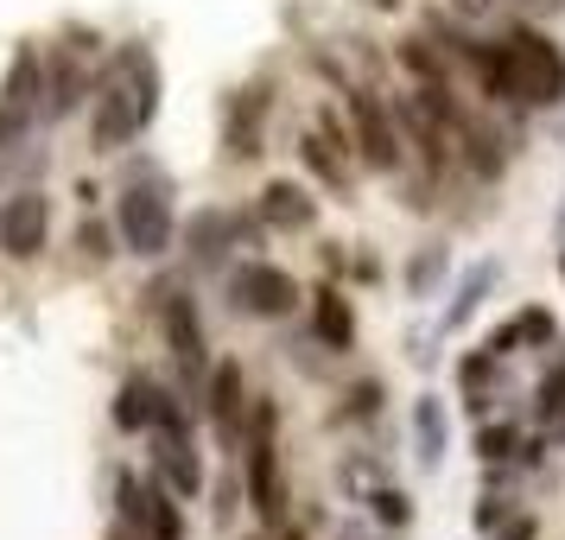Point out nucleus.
I'll list each match as a JSON object with an SVG mask.
<instances>
[{
	"label": "nucleus",
	"mask_w": 565,
	"mask_h": 540,
	"mask_svg": "<svg viewBox=\"0 0 565 540\" xmlns=\"http://www.w3.org/2000/svg\"><path fill=\"white\" fill-rule=\"evenodd\" d=\"M559 274H565V255H559Z\"/></svg>",
	"instance_id": "obj_39"
},
{
	"label": "nucleus",
	"mask_w": 565,
	"mask_h": 540,
	"mask_svg": "<svg viewBox=\"0 0 565 540\" xmlns=\"http://www.w3.org/2000/svg\"><path fill=\"white\" fill-rule=\"evenodd\" d=\"M274 401H255L248 420V502L260 521H280L286 515V484H280V445H274Z\"/></svg>",
	"instance_id": "obj_4"
},
{
	"label": "nucleus",
	"mask_w": 565,
	"mask_h": 540,
	"mask_svg": "<svg viewBox=\"0 0 565 540\" xmlns=\"http://www.w3.org/2000/svg\"><path fill=\"white\" fill-rule=\"evenodd\" d=\"M407 426H413V458L426 464V470H438L445 452H451V420H445V401H438V394H413Z\"/></svg>",
	"instance_id": "obj_12"
},
{
	"label": "nucleus",
	"mask_w": 565,
	"mask_h": 540,
	"mask_svg": "<svg viewBox=\"0 0 565 540\" xmlns=\"http://www.w3.org/2000/svg\"><path fill=\"white\" fill-rule=\"evenodd\" d=\"M311 337L324 350H356V306L337 293V286H318L311 293Z\"/></svg>",
	"instance_id": "obj_14"
},
{
	"label": "nucleus",
	"mask_w": 565,
	"mask_h": 540,
	"mask_svg": "<svg viewBox=\"0 0 565 540\" xmlns=\"http://www.w3.org/2000/svg\"><path fill=\"white\" fill-rule=\"evenodd\" d=\"M115 502H121V521H134L147 540H184V515H179V502L166 496V477H115Z\"/></svg>",
	"instance_id": "obj_5"
},
{
	"label": "nucleus",
	"mask_w": 565,
	"mask_h": 540,
	"mask_svg": "<svg viewBox=\"0 0 565 540\" xmlns=\"http://www.w3.org/2000/svg\"><path fill=\"white\" fill-rule=\"evenodd\" d=\"M115 230H121V242H128L134 255H166L172 248V235H179V216H172V198H166V184L159 179H134L128 191H121V210H115Z\"/></svg>",
	"instance_id": "obj_3"
},
{
	"label": "nucleus",
	"mask_w": 565,
	"mask_h": 540,
	"mask_svg": "<svg viewBox=\"0 0 565 540\" xmlns=\"http://www.w3.org/2000/svg\"><path fill=\"white\" fill-rule=\"evenodd\" d=\"M470 64L489 83V96H502V103L509 96L521 108L565 103V52L534 27H509V39H495V45H470Z\"/></svg>",
	"instance_id": "obj_1"
},
{
	"label": "nucleus",
	"mask_w": 565,
	"mask_h": 540,
	"mask_svg": "<svg viewBox=\"0 0 565 540\" xmlns=\"http://www.w3.org/2000/svg\"><path fill=\"white\" fill-rule=\"evenodd\" d=\"M401 64H407L419 83H445V57L433 52V39H407V45H401Z\"/></svg>",
	"instance_id": "obj_23"
},
{
	"label": "nucleus",
	"mask_w": 565,
	"mask_h": 540,
	"mask_svg": "<svg viewBox=\"0 0 565 540\" xmlns=\"http://www.w3.org/2000/svg\"><path fill=\"white\" fill-rule=\"evenodd\" d=\"M159 325H166V343H172V357H179V369L198 382L204 375V325H198V306L184 299V293H166V311H159Z\"/></svg>",
	"instance_id": "obj_10"
},
{
	"label": "nucleus",
	"mask_w": 565,
	"mask_h": 540,
	"mask_svg": "<svg viewBox=\"0 0 565 540\" xmlns=\"http://www.w3.org/2000/svg\"><path fill=\"white\" fill-rule=\"evenodd\" d=\"M521 452V433L514 426H477V458L483 464H502V458H514Z\"/></svg>",
	"instance_id": "obj_25"
},
{
	"label": "nucleus",
	"mask_w": 565,
	"mask_h": 540,
	"mask_svg": "<svg viewBox=\"0 0 565 540\" xmlns=\"http://www.w3.org/2000/svg\"><path fill=\"white\" fill-rule=\"evenodd\" d=\"M514 325H521V343H553V337H559V325H553V311H521V318H514Z\"/></svg>",
	"instance_id": "obj_29"
},
{
	"label": "nucleus",
	"mask_w": 565,
	"mask_h": 540,
	"mask_svg": "<svg viewBox=\"0 0 565 540\" xmlns=\"http://www.w3.org/2000/svg\"><path fill=\"white\" fill-rule=\"evenodd\" d=\"M559 140H565V128H559Z\"/></svg>",
	"instance_id": "obj_40"
},
{
	"label": "nucleus",
	"mask_w": 565,
	"mask_h": 540,
	"mask_svg": "<svg viewBox=\"0 0 565 540\" xmlns=\"http://www.w3.org/2000/svg\"><path fill=\"white\" fill-rule=\"evenodd\" d=\"M559 407H565V357L540 375V388H534V413L540 420H559Z\"/></svg>",
	"instance_id": "obj_26"
},
{
	"label": "nucleus",
	"mask_w": 565,
	"mask_h": 540,
	"mask_svg": "<svg viewBox=\"0 0 565 540\" xmlns=\"http://www.w3.org/2000/svg\"><path fill=\"white\" fill-rule=\"evenodd\" d=\"M299 153H306V166L318 172V179L331 184V191H350V172H343V159H337V140L324 128L318 134H299Z\"/></svg>",
	"instance_id": "obj_20"
},
{
	"label": "nucleus",
	"mask_w": 565,
	"mask_h": 540,
	"mask_svg": "<svg viewBox=\"0 0 565 540\" xmlns=\"http://www.w3.org/2000/svg\"><path fill=\"white\" fill-rule=\"evenodd\" d=\"M311 216H318V204H311L306 184L274 179L260 191V223H274V230H311Z\"/></svg>",
	"instance_id": "obj_15"
},
{
	"label": "nucleus",
	"mask_w": 565,
	"mask_h": 540,
	"mask_svg": "<svg viewBox=\"0 0 565 540\" xmlns=\"http://www.w3.org/2000/svg\"><path fill=\"white\" fill-rule=\"evenodd\" d=\"M260 121H267V89H242L230 108V153L235 159L260 153Z\"/></svg>",
	"instance_id": "obj_17"
},
{
	"label": "nucleus",
	"mask_w": 565,
	"mask_h": 540,
	"mask_svg": "<svg viewBox=\"0 0 565 540\" xmlns=\"http://www.w3.org/2000/svg\"><path fill=\"white\" fill-rule=\"evenodd\" d=\"M26 128H32V108L0 103V153H7V147H20V140H26Z\"/></svg>",
	"instance_id": "obj_28"
},
{
	"label": "nucleus",
	"mask_w": 565,
	"mask_h": 540,
	"mask_svg": "<svg viewBox=\"0 0 565 540\" xmlns=\"http://www.w3.org/2000/svg\"><path fill=\"white\" fill-rule=\"evenodd\" d=\"M45 235H52V204H45L39 191H20L13 204L0 210V248L13 261H32L45 248Z\"/></svg>",
	"instance_id": "obj_8"
},
{
	"label": "nucleus",
	"mask_w": 565,
	"mask_h": 540,
	"mask_svg": "<svg viewBox=\"0 0 565 540\" xmlns=\"http://www.w3.org/2000/svg\"><path fill=\"white\" fill-rule=\"evenodd\" d=\"M83 96V77H77V64H57L52 71V103H45V115H71Z\"/></svg>",
	"instance_id": "obj_27"
},
{
	"label": "nucleus",
	"mask_w": 565,
	"mask_h": 540,
	"mask_svg": "<svg viewBox=\"0 0 565 540\" xmlns=\"http://www.w3.org/2000/svg\"><path fill=\"white\" fill-rule=\"evenodd\" d=\"M210 426H216V438L223 445H242V420H248V382H242V362H216L210 369Z\"/></svg>",
	"instance_id": "obj_9"
},
{
	"label": "nucleus",
	"mask_w": 565,
	"mask_h": 540,
	"mask_svg": "<svg viewBox=\"0 0 565 540\" xmlns=\"http://www.w3.org/2000/svg\"><path fill=\"white\" fill-rule=\"evenodd\" d=\"M159 115V64L140 45L115 57V71H108L103 96H96V115H89V134H96V147L115 153V147H128L134 134H147Z\"/></svg>",
	"instance_id": "obj_2"
},
{
	"label": "nucleus",
	"mask_w": 565,
	"mask_h": 540,
	"mask_svg": "<svg viewBox=\"0 0 565 540\" xmlns=\"http://www.w3.org/2000/svg\"><path fill=\"white\" fill-rule=\"evenodd\" d=\"M159 394H166L159 382H147V375H128V382H121V394H115V426H121V433H153Z\"/></svg>",
	"instance_id": "obj_16"
},
{
	"label": "nucleus",
	"mask_w": 565,
	"mask_h": 540,
	"mask_svg": "<svg viewBox=\"0 0 565 540\" xmlns=\"http://www.w3.org/2000/svg\"><path fill=\"white\" fill-rule=\"evenodd\" d=\"M495 540H540V521L534 515H509V521L495 528Z\"/></svg>",
	"instance_id": "obj_33"
},
{
	"label": "nucleus",
	"mask_w": 565,
	"mask_h": 540,
	"mask_svg": "<svg viewBox=\"0 0 565 540\" xmlns=\"http://www.w3.org/2000/svg\"><path fill=\"white\" fill-rule=\"evenodd\" d=\"M509 502H502V496H495V489H489L483 502H477V528H483V534H495V528H502V521H509Z\"/></svg>",
	"instance_id": "obj_31"
},
{
	"label": "nucleus",
	"mask_w": 565,
	"mask_h": 540,
	"mask_svg": "<svg viewBox=\"0 0 565 540\" xmlns=\"http://www.w3.org/2000/svg\"><path fill=\"white\" fill-rule=\"evenodd\" d=\"M230 299L248 318H286V311L299 306V280L286 267H274V261H242L230 274Z\"/></svg>",
	"instance_id": "obj_6"
},
{
	"label": "nucleus",
	"mask_w": 565,
	"mask_h": 540,
	"mask_svg": "<svg viewBox=\"0 0 565 540\" xmlns=\"http://www.w3.org/2000/svg\"><path fill=\"white\" fill-rule=\"evenodd\" d=\"M230 235H242V216L204 210V216L191 223V255L204 261V267H216V261H223V248H230Z\"/></svg>",
	"instance_id": "obj_19"
},
{
	"label": "nucleus",
	"mask_w": 565,
	"mask_h": 540,
	"mask_svg": "<svg viewBox=\"0 0 565 540\" xmlns=\"http://www.w3.org/2000/svg\"><path fill=\"white\" fill-rule=\"evenodd\" d=\"M369 509H375V521L382 528H407L413 521V496H401V489H369Z\"/></svg>",
	"instance_id": "obj_24"
},
{
	"label": "nucleus",
	"mask_w": 565,
	"mask_h": 540,
	"mask_svg": "<svg viewBox=\"0 0 565 540\" xmlns=\"http://www.w3.org/2000/svg\"><path fill=\"white\" fill-rule=\"evenodd\" d=\"M451 7H458V20H483L495 0H451Z\"/></svg>",
	"instance_id": "obj_35"
},
{
	"label": "nucleus",
	"mask_w": 565,
	"mask_h": 540,
	"mask_svg": "<svg viewBox=\"0 0 565 540\" xmlns=\"http://www.w3.org/2000/svg\"><path fill=\"white\" fill-rule=\"evenodd\" d=\"M77 248H83L89 261H108V255H115V248H108V230L96 223V216H83V230H77Z\"/></svg>",
	"instance_id": "obj_30"
},
{
	"label": "nucleus",
	"mask_w": 565,
	"mask_h": 540,
	"mask_svg": "<svg viewBox=\"0 0 565 540\" xmlns=\"http://www.w3.org/2000/svg\"><path fill=\"white\" fill-rule=\"evenodd\" d=\"M527 7H559V0H527Z\"/></svg>",
	"instance_id": "obj_36"
},
{
	"label": "nucleus",
	"mask_w": 565,
	"mask_h": 540,
	"mask_svg": "<svg viewBox=\"0 0 565 540\" xmlns=\"http://www.w3.org/2000/svg\"><path fill=\"white\" fill-rule=\"evenodd\" d=\"M445 267H451V248H445V242H426V248L407 261V293L413 299H426V293L445 280Z\"/></svg>",
	"instance_id": "obj_22"
},
{
	"label": "nucleus",
	"mask_w": 565,
	"mask_h": 540,
	"mask_svg": "<svg viewBox=\"0 0 565 540\" xmlns=\"http://www.w3.org/2000/svg\"><path fill=\"white\" fill-rule=\"evenodd\" d=\"M350 128H356L362 166H375V172H401V134H394V115L382 108L375 89H350Z\"/></svg>",
	"instance_id": "obj_7"
},
{
	"label": "nucleus",
	"mask_w": 565,
	"mask_h": 540,
	"mask_svg": "<svg viewBox=\"0 0 565 540\" xmlns=\"http://www.w3.org/2000/svg\"><path fill=\"white\" fill-rule=\"evenodd\" d=\"M39 89H45V57L20 45L13 64H7V83H0V103H20V108H39Z\"/></svg>",
	"instance_id": "obj_18"
},
{
	"label": "nucleus",
	"mask_w": 565,
	"mask_h": 540,
	"mask_svg": "<svg viewBox=\"0 0 565 540\" xmlns=\"http://www.w3.org/2000/svg\"><path fill=\"white\" fill-rule=\"evenodd\" d=\"M375 7H394V0H375Z\"/></svg>",
	"instance_id": "obj_38"
},
{
	"label": "nucleus",
	"mask_w": 565,
	"mask_h": 540,
	"mask_svg": "<svg viewBox=\"0 0 565 540\" xmlns=\"http://www.w3.org/2000/svg\"><path fill=\"white\" fill-rule=\"evenodd\" d=\"M286 540H306V534H299V528H286Z\"/></svg>",
	"instance_id": "obj_37"
},
{
	"label": "nucleus",
	"mask_w": 565,
	"mask_h": 540,
	"mask_svg": "<svg viewBox=\"0 0 565 540\" xmlns=\"http://www.w3.org/2000/svg\"><path fill=\"white\" fill-rule=\"evenodd\" d=\"M375 407H382V388H375V382H362L356 394H350V413H375Z\"/></svg>",
	"instance_id": "obj_34"
},
{
	"label": "nucleus",
	"mask_w": 565,
	"mask_h": 540,
	"mask_svg": "<svg viewBox=\"0 0 565 540\" xmlns=\"http://www.w3.org/2000/svg\"><path fill=\"white\" fill-rule=\"evenodd\" d=\"M483 350H495V357L509 362L514 350H521V325H514V318H509V325H495V331H489V343H483Z\"/></svg>",
	"instance_id": "obj_32"
},
{
	"label": "nucleus",
	"mask_w": 565,
	"mask_h": 540,
	"mask_svg": "<svg viewBox=\"0 0 565 540\" xmlns=\"http://www.w3.org/2000/svg\"><path fill=\"white\" fill-rule=\"evenodd\" d=\"M495 280H502V267L495 261H470L463 267V280L451 286V299H445V311H438V337H451V331H463L477 311H483V299L495 293Z\"/></svg>",
	"instance_id": "obj_11"
},
{
	"label": "nucleus",
	"mask_w": 565,
	"mask_h": 540,
	"mask_svg": "<svg viewBox=\"0 0 565 540\" xmlns=\"http://www.w3.org/2000/svg\"><path fill=\"white\" fill-rule=\"evenodd\" d=\"M458 153L477 166V179H495L502 172V140L489 128H477V121H458Z\"/></svg>",
	"instance_id": "obj_21"
},
{
	"label": "nucleus",
	"mask_w": 565,
	"mask_h": 540,
	"mask_svg": "<svg viewBox=\"0 0 565 540\" xmlns=\"http://www.w3.org/2000/svg\"><path fill=\"white\" fill-rule=\"evenodd\" d=\"M153 464L172 496H198L204 489V464L191 452V433H153Z\"/></svg>",
	"instance_id": "obj_13"
}]
</instances>
